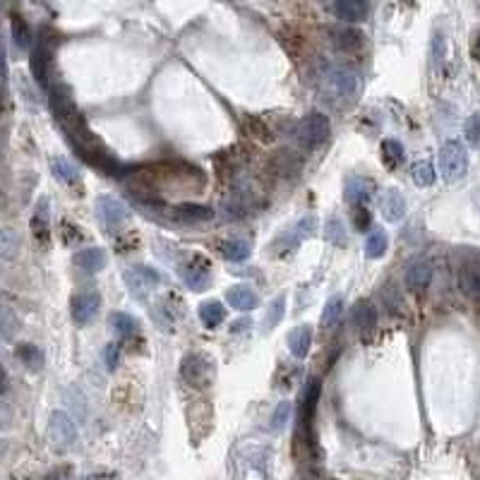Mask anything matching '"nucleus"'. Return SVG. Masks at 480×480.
Instances as JSON below:
<instances>
[{
	"label": "nucleus",
	"mask_w": 480,
	"mask_h": 480,
	"mask_svg": "<svg viewBox=\"0 0 480 480\" xmlns=\"http://www.w3.org/2000/svg\"><path fill=\"white\" fill-rule=\"evenodd\" d=\"M440 171L447 183H459L468 173V149L459 139H447L440 147Z\"/></svg>",
	"instance_id": "nucleus-1"
},
{
	"label": "nucleus",
	"mask_w": 480,
	"mask_h": 480,
	"mask_svg": "<svg viewBox=\"0 0 480 480\" xmlns=\"http://www.w3.org/2000/svg\"><path fill=\"white\" fill-rule=\"evenodd\" d=\"M180 377L195 389H204L214 379V362L207 353H187L180 362Z\"/></svg>",
	"instance_id": "nucleus-2"
},
{
	"label": "nucleus",
	"mask_w": 480,
	"mask_h": 480,
	"mask_svg": "<svg viewBox=\"0 0 480 480\" xmlns=\"http://www.w3.org/2000/svg\"><path fill=\"white\" fill-rule=\"evenodd\" d=\"M51 61H53V37L49 32H41L39 41L32 49V56H29V68H32V75L41 89H51L49 84Z\"/></svg>",
	"instance_id": "nucleus-3"
},
{
	"label": "nucleus",
	"mask_w": 480,
	"mask_h": 480,
	"mask_svg": "<svg viewBox=\"0 0 480 480\" xmlns=\"http://www.w3.org/2000/svg\"><path fill=\"white\" fill-rule=\"evenodd\" d=\"M296 137L305 149L322 147L329 139V118L324 113H320V110H312V113H308L305 118L298 122Z\"/></svg>",
	"instance_id": "nucleus-4"
},
{
	"label": "nucleus",
	"mask_w": 480,
	"mask_h": 480,
	"mask_svg": "<svg viewBox=\"0 0 480 480\" xmlns=\"http://www.w3.org/2000/svg\"><path fill=\"white\" fill-rule=\"evenodd\" d=\"M94 209H96V219L101 221L106 233H118L127 224V219H130V209L120 200H115L113 195H99Z\"/></svg>",
	"instance_id": "nucleus-5"
},
{
	"label": "nucleus",
	"mask_w": 480,
	"mask_h": 480,
	"mask_svg": "<svg viewBox=\"0 0 480 480\" xmlns=\"http://www.w3.org/2000/svg\"><path fill=\"white\" fill-rule=\"evenodd\" d=\"M122 279H125L127 291H130V293L137 298L139 303H147L149 291L156 289V286L161 284V274L156 272V269L144 267V265L127 267L125 274H122Z\"/></svg>",
	"instance_id": "nucleus-6"
},
{
	"label": "nucleus",
	"mask_w": 480,
	"mask_h": 480,
	"mask_svg": "<svg viewBox=\"0 0 480 480\" xmlns=\"http://www.w3.org/2000/svg\"><path fill=\"white\" fill-rule=\"evenodd\" d=\"M327 87H329V91L334 96L348 99L350 101V99L358 96L360 80H358V75L348 68H331L329 72H327Z\"/></svg>",
	"instance_id": "nucleus-7"
},
{
	"label": "nucleus",
	"mask_w": 480,
	"mask_h": 480,
	"mask_svg": "<svg viewBox=\"0 0 480 480\" xmlns=\"http://www.w3.org/2000/svg\"><path fill=\"white\" fill-rule=\"evenodd\" d=\"M49 440L61 449L72 447L75 440H77V425L72 423V418H70L65 411H56L53 415H51Z\"/></svg>",
	"instance_id": "nucleus-8"
},
{
	"label": "nucleus",
	"mask_w": 480,
	"mask_h": 480,
	"mask_svg": "<svg viewBox=\"0 0 480 480\" xmlns=\"http://www.w3.org/2000/svg\"><path fill=\"white\" fill-rule=\"evenodd\" d=\"M99 308H101V296L99 293H77L72 296V301H70V312H72V320L75 324L80 327H87L91 324V320L96 317Z\"/></svg>",
	"instance_id": "nucleus-9"
},
{
	"label": "nucleus",
	"mask_w": 480,
	"mask_h": 480,
	"mask_svg": "<svg viewBox=\"0 0 480 480\" xmlns=\"http://www.w3.org/2000/svg\"><path fill=\"white\" fill-rule=\"evenodd\" d=\"M379 209H382V216L387 224H399L406 216V197L396 187H387L382 192V197H379Z\"/></svg>",
	"instance_id": "nucleus-10"
},
{
	"label": "nucleus",
	"mask_w": 480,
	"mask_h": 480,
	"mask_svg": "<svg viewBox=\"0 0 480 480\" xmlns=\"http://www.w3.org/2000/svg\"><path fill=\"white\" fill-rule=\"evenodd\" d=\"M331 41L339 51H343V53H360L362 46H365L362 32L350 25H341V27L331 29Z\"/></svg>",
	"instance_id": "nucleus-11"
},
{
	"label": "nucleus",
	"mask_w": 480,
	"mask_h": 480,
	"mask_svg": "<svg viewBox=\"0 0 480 480\" xmlns=\"http://www.w3.org/2000/svg\"><path fill=\"white\" fill-rule=\"evenodd\" d=\"M372 190H374V183L370 178L353 175V178L346 180V190H343V195H346V202L353 204V207H365L372 197Z\"/></svg>",
	"instance_id": "nucleus-12"
},
{
	"label": "nucleus",
	"mask_w": 480,
	"mask_h": 480,
	"mask_svg": "<svg viewBox=\"0 0 480 480\" xmlns=\"http://www.w3.org/2000/svg\"><path fill=\"white\" fill-rule=\"evenodd\" d=\"M348 320H350V324L365 336V334H370L374 329V324H377V310H374L370 301H360L350 308Z\"/></svg>",
	"instance_id": "nucleus-13"
},
{
	"label": "nucleus",
	"mask_w": 480,
	"mask_h": 480,
	"mask_svg": "<svg viewBox=\"0 0 480 480\" xmlns=\"http://www.w3.org/2000/svg\"><path fill=\"white\" fill-rule=\"evenodd\" d=\"M367 5H370V0H331L334 15H336L339 20L346 22V25H353V22L365 20Z\"/></svg>",
	"instance_id": "nucleus-14"
},
{
	"label": "nucleus",
	"mask_w": 480,
	"mask_h": 480,
	"mask_svg": "<svg viewBox=\"0 0 480 480\" xmlns=\"http://www.w3.org/2000/svg\"><path fill=\"white\" fill-rule=\"evenodd\" d=\"M32 233L41 245L51 243V209H49V197H41L37 204V212L32 216Z\"/></svg>",
	"instance_id": "nucleus-15"
},
{
	"label": "nucleus",
	"mask_w": 480,
	"mask_h": 480,
	"mask_svg": "<svg viewBox=\"0 0 480 480\" xmlns=\"http://www.w3.org/2000/svg\"><path fill=\"white\" fill-rule=\"evenodd\" d=\"M180 277H183L185 286L190 291H195V293H200V291H207L209 284H212V277H209V265L207 262H190L187 267H183V272H180Z\"/></svg>",
	"instance_id": "nucleus-16"
},
{
	"label": "nucleus",
	"mask_w": 480,
	"mask_h": 480,
	"mask_svg": "<svg viewBox=\"0 0 480 480\" xmlns=\"http://www.w3.org/2000/svg\"><path fill=\"white\" fill-rule=\"evenodd\" d=\"M320 391H322V382L317 377H312L305 384V391H303V408H301V427H310L315 420V411H317V401H320Z\"/></svg>",
	"instance_id": "nucleus-17"
},
{
	"label": "nucleus",
	"mask_w": 480,
	"mask_h": 480,
	"mask_svg": "<svg viewBox=\"0 0 480 480\" xmlns=\"http://www.w3.org/2000/svg\"><path fill=\"white\" fill-rule=\"evenodd\" d=\"M226 301L231 303V308L240 310V312H245V310H255L257 305H260V296H257V291H253L245 284L231 286V289L226 291Z\"/></svg>",
	"instance_id": "nucleus-18"
},
{
	"label": "nucleus",
	"mask_w": 480,
	"mask_h": 480,
	"mask_svg": "<svg viewBox=\"0 0 480 480\" xmlns=\"http://www.w3.org/2000/svg\"><path fill=\"white\" fill-rule=\"evenodd\" d=\"M106 262H108V257H106V250L103 248H84L75 255V265L87 274L101 272V269L106 267Z\"/></svg>",
	"instance_id": "nucleus-19"
},
{
	"label": "nucleus",
	"mask_w": 480,
	"mask_h": 480,
	"mask_svg": "<svg viewBox=\"0 0 480 480\" xmlns=\"http://www.w3.org/2000/svg\"><path fill=\"white\" fill-rule=\"evenodd\" d=\"M310 346H312V327L310 324H301L296 329H291L289 334V350L291 355L298 360H303L310 353Z\"/></svg>",
	"instance_id": "nucleus-20"
},
{
	"label": "nucleus",
	"mask_w": 480,
	"mask_h": 480,
	"mask_svg": "<svg viewBox=\"0 0 480 480\" xmlns=\"http://www.w3.org/2000/svg\"><path fill=\"white\" fill-rule=\"evenodd\" d=\"M173 219L183 221V224H200V221H209L214 216V212L204 204H192V202H183L178 207H173L171 212Z\"/></svg>",
	"instance_id": "nucleus-21"
},
{
	"label": "nucleus",
	"mask_w": 480,
	"mask_h": 480,
	"mask_svg": "<svg viewBox=\"0 0 480 480\" xmlns=\"http://www.w3.org/2000/svg\"><path fill=\"white\" fill-rule=\"evenodd\" d=\"M430 281H432V267H430V262L418 260V262H413V265L406 269V286L411 291H423V289H427V284H430Z\"/></svg>",
	"instance_id": "nucleus-22"
},
{
	"label": "nucleus",
	"mask_w": 480,
	"mask_h": 480,
	"mask_svg": "<svg viewBox=\"0 0 480 480\" xmlns=\"http://www.w3.org/2000/svg\"><path fill=\"white\" fill-rule=\"evenodd\" d=\"M301 166H303L301 156L293 154V151H279V154H274V159H272V168L279 175H284V178H293V175L301 171Z\"/></svg>",
	"instance_id": "nucleus-23"
},
{
	"label": "nucleus",
	"mask_w": 480,
	"mask_h": 480,
	"mask_svg": "<svg viewBox=\"0 0 480 480\" xmlns=\"http://www.w3.org/2000/svg\"><path fill=\"white\" fill-rule=\"evenodd\" d=\"M197 315H200L202 324L207 327V329H216V327L226 320V308L221 305L219 301H204L200 310H197Z\"/></svg>",
	"instance_id": "nucleus-24"
},
{
	"label": "nucleus",
	"mask_w": 480,
	"mask_h": 480,
	"mask_svg": "<svg viewBox=\"0 0 480 480\" xmlns=\"http://www.w3.org/2000/svg\"><path fill=\"white\" fill-rule=\"evenodd\" d=\"M51 171H53L56 178L61 180V183H65V185H75L80 180L77 166H75L68 156H53V159H51Z\"/></svg>",
	"instance_id": "nucleus-25"
},
{
	"label": "nucleus",
	"mask_w": 480,
	"mask_h": 480,
	"mask_svg": "<svg viewBox=\"0 0 480 480\" xmlns=\"http://www.w3.org/2000/svg\"><path fill=\"white\" fill-rule=\"evenodd\" d=\"M108 324H110V329H113L122 339L134 336V334L139 331V322L134 320L132 315H127V312H110Z\"/></svg>",
	"instance_id": "nucleus-26"
},
{
	"label": "nucleus",
	"mask_w": 480,
	"mask_h": 480,
	"mask_svg": "<svg viewBox=\"0 0 480 480\" xmlns=\"http://www.w3.org/2000/svg\"><path fill=\"white\" fill-rule=\"evenodd\" d=\"M382 161H384V166L391 168V171H396V168L406 161V149H403V144L399 142V139H384L382 142Z\"/></svg>",
	"instance_id": "nucleus-27"
},
{
	"label": "nucleus",
	"mask_w": 480,
	"mask_h": 480,
	"mask_svg": "<svg viewBox=\"0 0 480 480\" xmlns=\"http://www.w3.org/2000/svg\"><path fill=\"white\" fill-rule=\"evenodd\" d=\"M343 317V296H331L327 301L324 310H322V327L324 329H331V327L339 324V320Z\"/></svg>",
	"instance_id": "nucleus-28"
},
{
	"label": "nucleus",
	"mask_w": 480,
	"mask_h": 480,
	"mask_svg": "<svg viewBox=\"0 0 480 480\" xmlns=\"http://www.w3.org/2000/svg\"><path fill=\"white\" fill-rule=\"evenodd\" d=\"M17 358L22 360V365H27L29 370H41L44 367V350L34 343H20L17 346Z\"/></svg>",
	"instance_id": "nucleus-29"
},
{
	"label": "nucleus",
	"mask_w": 480,
	"mask_h": 480,
	"mask_svg": "<svg viewBox=\"0 0 480 480\" xmlns=\"http://www.w3.org/2000/svg\"><path fill=\"white\" fill-rule=\"evenodd\" d=\"M284 312H286V293H279L272 303H269L267 315H265V327H262V329L265 331L277 329L281 324V320H284Z\"/></svg>",
	"instance_id": "nucleus-30"
},
{
	"label": "nucleus",
	"mask_w": 480,
	"mask_h": 480,
	"mask_svg": "<svg viewBox=\"0 0 480 480\" xmlns=\"http://www.w3.org/2000/svg\"><path fill=\"white\" fill-rule=\"evenodd\" d=\"M389 248V236L384 231H372L365 240V257L367 260H379Z\"/></svg>",
	"instance_id": "nucleus-31"
},
{
	"label": "nucleus",
	"mask_w": 480,
	"mask_h": 480,
	"mask_svg": "<svg viewBox=\"0 0 480 480\" xmlns=\"http://www.w3.org/2000/svg\"><path fill=\"white\" fill-rule=\"evenodd\" d=\"M250 243L248 240H243V238H233V240H226L224 245H221V253H224L226 260H231V262H243V260H248L250 257Z\"/></svg>",
	"instance_id": "nucleus-32"
},
{
	"label": "nucleus",
	"mask_w": 480,
	"mask_h": 480,
	"mask_svg": "<svg viewBox=\"0 0 480 480\" xmlns=\"http://www.w3.org/2000/svg\"><path fill=\"white\" fill-rule=\"evenodd\" d=\"M461 286L468 296L480 301V265H466L461 269Z\"/></svg>",
	"instance_id": "nucleus-33"
},
{
	"label": "nucleus",
	"mask_w": 480,
	"mask_h": 480,
	"mask_svg": "<svg viewBox=\"0 0 480 480\" xmlns=\"http://www.w3.org/2000/svg\"><path fill=\"white\" fill-rule=\"evenodd\" d=\"M411 175H413V183L418 185V187H430V185H435V168H432V163H427V161H418V163H413V168H411Z\"/></svg>",
	"instance_id": "nucleus-34"
},
{
	"label": "nucleus",
	"mask_w": 480,
	"mask_h": 480,
	"mask_svg": "<svg viewBox=\"0 0 480 480\" xmlns=\"http://www.w3.org/2000/svg\"><path fill=\"white\" fill-rule=\"evenodd\" d=\"M17 253H20V236L15 231H10V228H5L0 233V255H3V260L10 262Z\"/></svg>",
	"instance_id": "nucleus-35"
},
{
	"label": "nucleus",
	"mask_w": 480,
	"mask_h": 480,
	"mask_svg": "<svg viewBox=\"0 0 480 480\" xmlns=\"http://www.w3.org/2000/svg\"><path fill=\"white\" fill-rule=\"evenodd\" d=\"M324 236L329 243H334L336 248H346L348 245V236H346V228L339 219H329L327 221V228H324Z\"/></svg>",
	"instance_id": "nucleus-36"
},
{
	"label": "nucleus",
	"mask_w": 480,
	"mask_h": 480,
	"mask_svg": "<svg viewBox=\"0 0 480 480\" xmlns=\"http://www.w3.org/2000/svg\"><path fill=\"white\" fill-rule=\"evenodd\" d=\"M13 41L20 51H27L29 46H32V32H29V27L25 25V20L17 15L13 17Z\"/></svg>",
	"instance_id": "nucleus-37"
},
{
	"label": "nucleus",
	"mask_w": 480,
	"mask_h": 480,
	"mask_svg": "<svg viewBox=\"0 0 480 480\" xmlns=\"http://www.w3.org/2000/svg\"><path fill=\"white\" fill-rule=\"evenodd\" d=\"M464 134H466V142L471 144V147H480V110L466 118Z\"/></svg>",
	"instance_id": "nucleus-38"
},
{
	"label": "nucleus",
	"mask_w": 480,
	"mask_h": 480,
	"mask_svg": "<svg viewBox=\"0 0 480 480\" xmlns=\"http://www.w3.org/2000/svg\"><path fill=\"white\" fill-rule=\"evenodd\" d=\"M293 231H296V236L301 238V240H303V238H312V236H315V231H317V219H315L312 214H310V216H303V219L296 224Z\"/></svg>",
	"instance_id": "nucleus-39"
},
{
	"label": "nucleus",
	"mask_w": 480,
	"mask_h": 480,
	"mask_svg": "<svg viewBox=\"0 0 480 480\" xmlns=\"http://www.w3.org/2000/svg\"><path fill=\"white\" fill-rule=\"evenodd\" d=\"M350 219H353L355 231H367L372 226V216L365 207H353V216Z\"/></svg>",
	"instance_id": "nucleus-40"
},
{
	"label": "nucleus",
	"mask_w": 480,
	"mask_h": 480,
	"mask_svg": "<svg viewBox=\"0 0 480 480\" xmlns=\"http://www.w3.org/2000/svg\"><path fill=\"white\" fill-rule=\"evenodd\" d=\"M289 415H291V403L289 401H281L277 406V411H274V418H272V427L274 430H281L286 423H289Z\"/></svg>",
	"instance_id": "nucleus-41"
},
{
	"label": "nucleus",
	"mask_w": 480,
	"mask_h": 480,
	"mask_svg": "<svg viewBox=\"0 0 480 480\" xmlns=\"http://www.w3.org/2000/svg\"><path fill=\"white\" fill-rule=\"evenodd\" d=\"M118 358H120V350L115 348V343H108V346L103 348V360H106V367L110 372L118 367Z\"/></svg>",
	"instance_id": "nucleus-42"
},
{
	"label": "nucleus",
	"mask_w": 480,
	"mask_h": 480,
	"mask_svg": "<svg viewBox=\"0 0 480 480\" xmlns=\"http://www.w3.org/2000/svg\"><path fill=\"white\" fill-rule=\"evenodd\" d=\"M432 61H435L437 68L444 61V37H440V34H435V39H432Z\"/></svg>",
	"instance_id": "nucleus-43"
},
{
	"label": "nucleus",
	"mask_w": 480,
	"mask_h": 480,
	"mask_svg": "<svg viewBox=\"0 0 480 480\" xmlns=\"http://www.w3.org/2000/svg\"><path fill=\"white\" fill-rule=\"evenodd\" d=\"M61 231H63V240H65V245H72L75 240H80L82 238V233H80V228H75L70 221H63L61 224Z\"/></svg>",
	"instance_id": "nucleus-44"
},
{
	"label": "nucleus",
	"mask_w": 480,
	"mask_h": 480,
	"mask_svg": "<svg viewBox=\"0 0 480 480\" xmlns=\"http://www.w3.org/2000/svg\"><path fill=\"white\" fill-rule=\"evenodd\" d=\"M13 327H15L13 312H10L8 308H3V336H5V341H13Z\"/></svg>",
	"instance_id": "nucleus-45"
},
{
	"label": "nucleus",
	"mask_w": 480,
	"mask_h": 480,
	"mask_svg": "<svg viewBox=\"0 0 480 480\" xmlns=\"http://www.w3.org/2000/svg\"><path fill=\"white\" fill-rule=\"evenodd\" d=\"M243 329H250V320L240 317L236 324H231V334H238V331H243Z\"/></svg>",
	"instance_id": "nucleus-46"
},
{
	"label": "nucleus",
	"mask_w": 480,
	"mask_h": 480,
	"mask_svg": "<svg viewBox=\"0 0 480 480\" xmlns=\"http://www.w3.org/2000/svg\"><path fill=\"white\" fill-rule=\"evenodd\" d=\"M46 480H65V473H51V476L49 478H46Z\"/></svg>",
	"instance_id": "nucleus-47"
},
{
	"label": "nucleus",
	"mask_w": 480,
	"mask_h": 480,
	"mask_svg": "<svg viewBox=\"0 0 480 480\" xmlns=\"http://www.w3.org/2000/svg\"><path fill=\"white\" fill-rule=\"evenodd\" d=\"M80 480H106L103 476H84V478H80Z\"/></svg>",
	"instance_id": "nucleus-48"
},
{
	"label": "nucleus",
	"mask_w": 480,
	"mask_h": 480,
	"mask_svg": "<svg viewBox=\"0 0 480 480\" xmlns=\"http://www.w3.org/2000/svg\"><path fill=\"white\" fill-rule=\"evenodd\" d=\"M478 61H480V41H478Z\"/></svg>",
	"instance_id": "nucleus-49"
}]
</instances>
